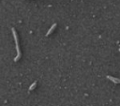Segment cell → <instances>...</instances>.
I'll return each instance as SVG.
<instances>
[{"instance_id": "obj_1", "label": "cell", "mask_w": 120, "mask_h": 106, "mask_svg": "<svg viewBox=\"0 0 120 106\" xmlns=\"http://www.w3.org/2000/svg\"><path fill=\"white\" fill-rule=\"evenodd\" d=\"M11 31H12V35H13V38H14V40H15V44H16V50H17V55H16V57L14 58V61L16 62V61H18V60L21 58L22 54H21V51H20L19 39H18V35H17V32H16V30H15V28H14V27H12V28H11Z\"/></svg>"}, {"instance_id": "obj_2", "label": "cell", "mask_w": 120, "mask_h": 106, "mask_svg": "<svg viewBox=\"0 0 120 106\" xmlns=\"http://www.w3.org/2000/svg\"><path fill=\"white\" fill-rule=\"evenodd\" d=\"M107 78H108L109 80H111V81H112V83H120V79H118V78L112 77V76H110V75H108Z\"/></svg>"}, {"instance_id": "obj_3", "label": "cell", "mask_w": 120, "mask_h": 106, "mask_svg": "<svg viewBox=\"0 0 120 106\" xmlns=\"http://www.w3.org/2000/svg\"><path fill=\"white\" fill-rule=\"evenodd\" d=\"M56 25H57L56 23H53V24H52V25L51 26V28H50V29L48 30V32L46 33V36H47V37H48L49 35H51V34H52V31H53L54 29H55V27H56Z\"/></svg>"}, {"instance_id": "obj_4", "label": "cell", "mask_w": 120, "mask_h": 106, "mask_svg": "<svg viewBox=\"0 0 120 106\" xmlns=\"http://www.w3.org/2000/svg\"><path fill=\"white\" fill-rule=\"evenodd\" d=\"M36 86H37V82H34V83L30 85V87H29V91H32Z\"/></svg>"}]
</instances>
